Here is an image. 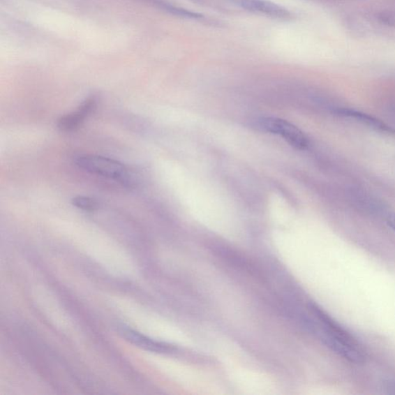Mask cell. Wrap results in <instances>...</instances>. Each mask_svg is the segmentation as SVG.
Wrapping results in <instances>:
<instances>
[{"mask_svg": "<svg viewBox=\"0 0 395 395\" xmlns=\"http://www.w3.org/2000/svg\"><path fill=\"white\" fill-rule=\"evenodd\" d=\"M97 100L94 98L86 99L75 112L65 114L57 121V127L64 131H71L77 128L84 119L96 108Z\"/></svg>", "mask_w": 395, "mask_h": 395, "instance_id": "cell-6", "label": "cell"}, {"mask_svg": "<svg viewBox=\"0 0 395 395\" xmlns=\"http://www.w3.org/2000/svg\"><path fill=\"white\" fill-rule=\"evenodd\" d=\"M334 112L339 116L345 117V118L359 121L365 124V126L376 131H382V133L395 135V131L393 128L370 114L350 108H338L335 110Z\"/></svg>", "mask_w": 395, "mask_h": 395, "instance_id": "cell-7", "label": "cell"}, {"mask_svg": "<svg viewBox=\"0 0 395 395\" xmlns=\"http://www.w3.org/2000/svg\"><path fill=\"white\" fill-rule=\"evenodd\" d=\"M75 164L82 170L100 177L119 181L124 186L133 188L137 182L128 168L119 161L94 155L80 156Z\"/></svg>", "mask_w": 395, "mask_h": 395, "instance_id": "cell-2", "label": "cell"}, {"mask_svg": "<svg viewBox=\"0 0 395 395\" xmlns=\"http://www.w3.org/2000/svg\"><path fill=\"white\" fill-rule=\"evenodd\" d=\"M318 320L322 327V341L329 348L350 362L360 364L365 362L364 349L345 329L323 311L319 313Z\"/></svg>", "mask_w": 395, "mask_h": 395, "instance_id": "cell-1", "label": "cell"}, {"mask_svg": "<svg viewBox=\"0 0 395 395\" xmlns=\"http://www.w3.org/2000/svg\"><path fill=\"white\" fill-rule=\"evenodd\" d=\"M232 1L248 11L258 13L267 17L277 19H288L291 17L290 12L284 7L267 0H232Z\"/></svg>", "mask_w": 395, "mask_h": 395, "instance_id": "cell-5", "label": "cell"}, {"mask_svg": "<svg viewBox=\"0 0 395 395\" xmlns=\"http://www.w3.org/2000/svg\"><path fill=\"white\" fill-rule=\"evenodd\" d=\"M378 20L380 23L395 29V8L380 13Z\"/></svg>", "mask_w": 395, "mask_h": 395, "instance_id": "cell-9", "label": "cell"}, {"mask_svg": "<svg viewBox=\"0 0 395 395\" xmlns=\"http://www.w3.org/2000/svg\"><path fill=\"white\" fill-rule=\"evenodd\" d=\"M119 332L122 338L131 345L151 352L165 354L170 353L173 350V348L166 343L154 341L128 327L123 325L119 327Z\"/></svg>", "mask_w": 395, "mask_h": 395, "instance_id": "cell-4", "label": "cell"}, {"mask_svg": "<svg viewBox=\"0 0 395 395\" xmlns=\"http://www.w3.org/2000/svg\"><path fill=\"white\" fill-rule=\"evenodd\" d=\"M72 204L78 209L93 211L98 209V202L92 199V198L87 196H76L72 200Z\"/></svg>", "mask_w": 395, "mask_h": 395, "instance_id": "cell-8", "label": "cell"}, {"mask_svg": "<svg viewBox=\"0 0 395 395\" xmlns=\"http://www.w3.org/2000/svg\"><path fill=\"white\" fill-rule=\"evenodd\" d=\"M386 222L387 225L395 232V214L387 216Z\"/></svg>", "mask_w": 395, "mask_h": 395, "instance_id": "cell-11", "label": "cell"}, {"mask_svg": "<svg viewBox=\"0 0 395 395\" xmlns=\"http://www.w3.org/2000/svg\"><path fill=\"white\" fill-rule=\"evenodd\" d=\"M259 126L267 133L280 135L297 149H306L309 144L308 138L303 131L287 121L276 118H264L259 121Z\"/></svg>", "mask_w": 395, "mask_h": 395, "instance_id": "cell-3", "label": "cell"}, {"mask_svg": "<svg viewBox=\"0 0 395 395\" xmlns=\"http://www.w3.org/2000/svg\"><path fill=\"white\" fill-rule=\"evenodd\" d=\"M380 389L384 394L395 395V378H385L380 383Z\"/></svg>", "mask_w": 395, "mask_h": 395, "instance_id": "cell-10", "label": "cell"}]
</instances>
